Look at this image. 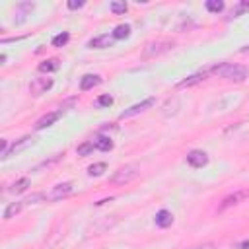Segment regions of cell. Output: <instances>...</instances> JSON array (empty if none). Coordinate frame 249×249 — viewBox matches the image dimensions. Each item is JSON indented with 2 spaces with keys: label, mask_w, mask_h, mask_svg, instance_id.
<instances>
[{
  "label": "cell",
  "mask_w": 249,
  "mask_h": 249,
  "mask_svg": "<svg viewBox=\"0 0 249 249\" xmlns=\"http://www.w3.org/2000/svg\"><path fill=\"white\" fill-rule=\"evenodd\" d=\"M241 53H245V54H247V53H249V45H247V47H243V49H241Z\"/></svg>",
  "instance_id": "32"
},
{
  "label": "cell",
  "mask_w": 249,
  "mask_h": 249,
  "mask_svg": "<svg viewBox=\"0 0 249 249\" xmlns=\"http://www.w3.org/2000/svg\"><path fill=\"white\" fill-rule=\"evenodd\" d=\"M93 150H95V146H93V142L89 140V142H84L82 146H78L76 152H78V156H88V154H91Z\"/></svg>",
  "instance_id": "25"
},
{
  "label": "cell",
  "mask_w": 249,
  "mask_h": 249,
  "mask_svg": "<svg viewBox=\"0 0 249 249\" xmlns=\"http://www.w3.org/2000/svg\"><path fill=\"white\" fill-rule=\"evenodd\" d=\"M66 6H68V10H78V8L84 6V0H70Z\"/></svg>",
  "instance_id": "29"
},
{
  "label": "cell",
  "mask_w": 249,
  "mask_h": 249,
  "mask_svg": "<svg viewBox=\"0 0 249 249\" xmlns=\"http://www.w3.org/2000/svg\"><path fill=\"white\" fill-rule=\"evenodd\" d=\"M187 163L191 165V167H204L206 163H208V154L204 152V150H191L189 154H187Z\"/></svg>",
  "instance_id": "9"
},
{
  "label": "cell",
  "mask_w": 249,
  "mask_h": 249,
  "mask_svg": "<svg viewBox=\"0 0 249 249\" xmlns=\"http://www.w3.org/2000/svg\"><path fill=\"white\" fill-rule=\"evenodd\" d=\"M247 196H249V189H241V191H235V193L228 195L226 198H222V202H220V206H218V212H224V210H228V208L239 204V202L245 200Z\"/></svg>",
  "instance_id": "6"
},
{
  "label": "cell",
  "mask_w": 249,
  "mask_h": 249,
  "mask_svg": "<svg viewBox=\"0 0 249 249\" xmlns=\"http://www.w3.org/2000/svg\"><path fill=\"white\" fill-rule=\"evenodd\" d=\"M31 142H33V138H31V136H23V138H19L18 142H14V144H12L10 148H8V152H6V156H4L2 160H8V158H10L12 154H16V152H19L21 148H25V146H29Z\"/></svg>",
  "instance_id": "15"
},
{
  "label": "cell",
  "mask_w": 249,
  "mask_h": 249,
  "mask_svg": "<svg viewBox=\"0 0 249 249\" xmlns=\"http://www.w3.org/2000/svg\"><path fill=\"white\" fill-rule=\"evenodd\" d=\"M33 8H35L33 2H19V4H16V10H14V23H16V25L23 23L25 18L33 12Z\"/></svg>",
  "instance_id": "8"
},
{
  "label": "cell",
  "mask_w": 249,
  "mask_h": 249,
  "mask_svg": "<svg viewBox=\"0 0 249 249\" xmlns=\"http://www.w3.org/2000/svg\"><path fill=\"white\" fill-rule=\"evenodd\" d=\"M60 68V60L58 58H47V60H43L41 64H39V72H56Z\"/></svg>",
  "instance_id": "18"
},
{
  "label": "cell",
  "mask_w": 249,
  "mask_h": 249,
  "mask_svg": "<svg viewBox=\"0 0 249 249\" xmlns=\"http://www.w3.org/2000/svg\"><path fill=\"white\" fill-rule=\"evenodd\" d=\"M173 41H169V39H160V41H152V43H148L146 47H144V51H142V58H156V56H160V54H163V53H167V51H171L173 49Z\"/></svg>",
  "instance_id": "3"
},
{
  "label": "cell",
  "mask_w": 249,
  "mask_h": 249,
  "mask_svg": "<svg viewBox=\"0 0 249 249\" xmlns=\"http://www.w3.org/2000/svg\"><path fill=\"white\" fill-rule=\"evenodd\" d=\"M53 84H54L53 78H49V76H39V78H33V80H31V84H29V91H31V95L39 97V95L47 93V91L53 88Z\"/></svg>",
  "instance_id": "5"
},
{
  "label": "cell",
  "mask_w": 249,
  "mask_h": 249,
  "mask_svg": "<svg viewBox=\"0 0 249 249\" xmlns=\"http://www.w3.org/2000/svg\"><path fill=\"white\" fill-rule=\"evenodd\" d=\"M109 8H111V12H113V14H124L128 6H126V2H113Z\"/></svg>",
  "instance_id": "27"
},
{
  "label": "cell",
  "mask_w": 249,
  "mask_h": 249,
  "mask_svg": "<svg viewBox=\"0 0 249 249\" xmlns=\"http://www.w3.org/2000/svg\"><path fill=\"white\" fill-rule=\"evenodd\" d=\"M208 74H210L208 70H200V72H195V74L187 76L185 80H181V82L177 84V88H191V86H195V84H198V82L206 80V76H208Z\"/></svg>",
  "instance_id": "12"
},
{
  "label": "cell",
  "mask_w": 249,
  "mask_h": 249,
  "mask_svg": "<svg viewBox=\"0 0 249 249\" xmlns=\"http://www.w3.org/2000/svg\"><path fill=\"white\" fill-rule=\"evenodd\" d=\"M128 35H130V25H128V23H121V25H117V27L113 29L115 41H117V39H126Z\"/></svg>",
  "instance_id": "20"
},
{
  "label": "cell",
  "mask_w": 249,
  "mask_h": 249,
  "mask_svg": "<svg viewBox=\"0 0 249 249\" xmlns=\"http://www.w3.org/2000/svg\"><path fill=\"white\" fill-rule=\"evenodd\" d=\"M154 103H156V99H154V97H146L144 101H140V103H134L132 107L124 109V111H123L119 117H121V119H128V117H134V115H138V113H142V111L150 109Z\"/></svg>",
  "instance_id": "7"
},
{
  "label": "cell",
  "mask_w": 249,
  "mask_h": 249,
  "mask_svg": "<svg viewBox=\"0 0 249 249\" xmlns=\"http://www.w3.org/2000/svg\"><path fill=\"white\" fill-rule=\"evenodd\" d=\"M99 84H101V78L97 74H84L82 80H80V89L88 91V89H91L93 86H99Z\"/></svg>",
  "instance_id": "13"
},
{
  "label": "cell",
  "mask_w": 249,
  "mask_h": 249,
  "mask_svg": "<svg viewBox=\"0 0 249 249\" xmlns=\"http://www.w3.org/2000/svg\"><path fill=\"white\" fill-rule=\"evenodd\" d=\"M39 200H47L45 193H33V195H31V196H27L23 202H25V204H37Z\"/></svg>",
  "instance_id": "26"
},
{
  "label": "cell",
  "mask_w": 249,
  "mask_h": 249,
  "mask_svg": "<svg viewBox=\"0 0 249 249\" xmlns=\"http://www.w3.org/2000/svg\"><path fill=\"white\" fill-rule=\"evenodd\" d=\"M95 103H97V107H109V105H113V97L105 93V95H99Z\"/></svg>",
  "instance_id": "28"
},
{
  "label": "cell",
  "mask_w": 249,
  "mask_h": 249,
  "mask_svg": "<svg viewBox=\"0 0 249 249\" xmlns=\"http://www.w3.org/2000/svg\"><path fill=\"white\" fill-rule=\"evenodd\" d=\"M27 187H29V179H27V177H21V179H18L16 183L10 185L8 193H12V195H19V193H23Z\"/></svg>",
  "instance_id": "19"
},
{
  "label": "cell",
  "mask_w": 249,
  "mask_h": 249,
  "mask_svg": "<svg viewBox=\"0 0 249 249\" xmlns=\"http://www.w3.org/2000/svg\"><path fill=\"white\" fill-rule=\"evenodd\" d=\"M210 74L218 76V78H226L231 82H245L249 78V68L241 66V64H233V62H218L212 68H208Z\"/></svg>",
  "instance_id": "1"
},
{
  "label": "cell",
  "mask_w": 249,
  "mask_h": 249,
  "mask_svg": "<svg viewBox=\"0 0 249 249\" xmlns=\"http://www.w3.org/2000/svg\"><path fill=\"white\" fill-rule=\"evenodd\" d=\"M68 41H70V33L68 31H62V33H58V35L53 37V47H64Z\"/></svg>",
  "instance_id": "22"
},
{
  "label": "cell",
  "mask_w": 249,
  "mask_h": 249,
  "mask_svg": "<svg viewBox=\"0 0 249 249\" xmlns=\"http://www.w3.org/2000/svg\"><path fill=\"white\" fill-rule=\"evenodd\" d=\"M206 10L212 12V14H218V12L224 10V2L222 0H208L206 2Z\"/></svg>",
  "instance_id": "23"
},
{
  "label": "cell",
  "mask_w": 249,
  "mask_h": 249,
  "mask_svg": "<svg viewBox=\"0 0 249 249\" xmlns=\"http://www.w3.org/2000/svg\"><path fill=\"white\" fill-rule=\"evenodd\" d=\"M138 175H140V167H138L136 163H124V165H121V167L109 177V183H111V185H128V183L134 181Z\"/></svg>",
  "instance_id": "2"
},
{
  "label": "cell",
  "mask_w": 249,
  "mask_h": 249,
  "mask_svg": "<svg viewBox=\"0 0 249 249\" xmlns=\"http://www.w3.org/2000/svg\"><path fill=\"white\" fill-rule=\"evenodd\" d=\"M72 193H74V185H72L70 181H64V183L54 185V187H53L49 193H45V196H47V200L54 202V200H62V198L70 196Z\"/></svg>",
  "instance_id": "4"
},
{
  "label": "cell",
  "mask_w": 249,
  "mask_h": 249,
  "mask_svg": "<svg viewBox=\"0 0 249 249\" xmlns=\"http://www.w3.org/2000/svg\"><path fill=\"white\" fill-rule=\"evenodd\" d=\"M191 249H216V243H212V241H206V243L195 245V247H191Z\"/></svg>",
  "instance_id": "30"
},
{
  "label": "cell",
  "mask_w": 249,
  "mask_h": 249,
  "mask_svg": "<svg viewBox=\"0 0 249 249\" xmlns=\"http://www.w3.org/2000/svg\"><path fill=\"white\" fill-rule=\"evenodd\" d=\"M113 43H115L113 33H111V35H109V33H103V35H97V37L89 39L88 47H89V49H107V47H113Z\"/></svg>",
  "instance_id": "10"
},
{
  "label": "cell",
  "mask_w": 249,
  "mask_h": 249,
  "mask_svg": "<svg viewBox=\"0 0 249 249\" xmlns=\"http://www.w3.org/2000/svg\"><path fill=\"white\" fill-rule=\"evenodd\" d=\"M154 220H156V226L158 228H169L173 224V214L169 210H160Z\"/></svg>",
  "instance_id": "16"
},
{
  "label": "cell",
  "mask_w": 249,
  "mask_h": 249,
  "mask_svg": "<svg viewBox=\"0 0 249 249\" xmlns=\"http://www.w3.org/2000/svg\"><path fill=\"white\" fill-rule=\"evenodd\" d=\"M60 115H62V109H60V111H53V113L43 115V117L35 123V130H43V128H47V126H53V124L60 119Z\"/></svg>",
  "instance_id": "11"
},
{
  "label": "cell",
  "mask_w": 249,
  "mask_h": 249,
  "mask_svg": "<svg viewBox=\"0 0 249 249\" xmlns=\"http://www.w3.org/2000/svg\"><path fill=\"white\" fill-rule=\"evenodd\" d=\"M245 12H249V2H239L237 6H233L231 8V18H237V16H241V14H245Z\"/></svg>",
  "instance_id": "24"
},
{
  "label": "cell",
  "mask_w": 249,
  "mask_h": 249,
  "mask_svg": "<svg viewBox=\"0 0 249 249\" xmlns=\"http://www.w3.org/2000/svg\"><path fill=\"white\" fill-rule=\"evenodd\" d=\"M23 206H25V202H23V200H16V202H10V204L6 206V210H4V220H10V218L18 216V214L23 210Z\"/></svg>",
  "instance_id": "17"
},
{
  "label": "cell",
  "mask_w": 249,
  "mask_h": 249,
  "mask_svg": "<svg viewBox=\"0 0 249 249\" xmlns=\"http://www.w3.org/2000/svg\"><path fill=\"white\" fill-rule=\"evenodd\" d=\"M105 169H107V163H105V161H97V163H93V165L88 167V175H91V177H99V175H103Z\"/></svg>",
  "instance_id": "21"
},
{
  "label": "cell",
  "mask_w": 249,
  "mask_h": 249,
  "mask_svg": "<svg viewBox=\"0 0 249 249\" xmlns=\"http://www.w3.org/2000/svg\"><path fill=\"white\" fill-rule=\"evenodd\" d=\"M91 142H93L95 150H99V152H109V150H113V140H111V136L99 134V136H95Z\"/></svg>",
  "instance_id": "14"
},
{
  "label": "cell",
  "mask_w": 249,
  "mask_h": 249,
  "mask_svg": "<svg viewBox=\"0 0 249 249\" xmlns=\"http://www.w3.org/2000/svg\"><path fill=\"white\" fill-rule=\"evenodd\" d=\"M239 249H249V239H245V241H241L239 245H237Z\"/></svg>",
  "instance_id": "31"
}]
</instances>
